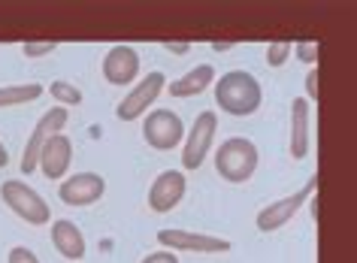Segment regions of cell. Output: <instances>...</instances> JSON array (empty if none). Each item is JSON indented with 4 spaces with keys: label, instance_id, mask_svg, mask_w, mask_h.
<instances>
[{
    "label": "cell",
    "instance_id": "cell-13",
    "mask_svg": "<svg viewBox=\"0 0 357 263\" xmlns=\"http://www.w3.org/2000/svg\"><path fill=\"white\" fill-rule=\"evenodd\" d=\"M70 163H73V142H70V136L55 133L46 145H43L37 167L43 170V176L46 179H64Z\"/></svg>",
    "mask_w": 357,
    "mask_h": 263
},
{
    "label": "cell",
    "instance_id": "cell-26",
    "mask_svg": "<svg viewBox=\"0 0 357 263\" xmlns=\"http://www.w3.org/2000/svg\"><path fill=\"white\" fill-rule=\"evenodd\" d=\"M234 40H215V43H212V52H230V49H234Z\"/></svg>",
    "mask_w": 357,
    "mask_h": 263
},
{
    "label": "cell",
    "instance_id": "cell-9",
    "mask_svg": "<svg viewBox=\"0 0 357 263\" xmlns=\"http://www.w3.org/2000/svg\"><path fill=\"white\" fill-rule=\"evenodd\" d=\"M67 118L70 112L64 106H52L46 115L37 121V127H33V133L28 136V145H24V154H22V172L24 176H31L33 170H37V160H40V151H43V145H46L52 136L64 130V124H67Z\"/></svg>",
    "mask_w": 357,
    "mask_h": 263
},
{
    "label": "cell",
    "instance_id": "cell-15",
    "mask_svg": "<svg viewBox=\"0 0 357 263\" xmlns=\"http://www.w3.org/2000/svg\"><path fill=\"white\" fill-rule=\"evenodd\" d=\"M52 245L58 248L61 257L79 263L85 257L88 251V242H85V233L79 230L73 221H67V218H58V221H52Z\"/></svg>",
    "mask_w": 357,
    "mask_h": 263
},
{
    "label": "cell",
    "instance_id": "cell-5",
    "mask_svg": "<svg viewBox=\"0 0 357 263\" xmlns=\"http://www.w3.org/2000/svg\"><path fill=\"white\" fill-rule=\"evenodd\" d=\"M315 190H318V172L306 181V188H300V190H297V194L282 197V200H275V203L264 206L261 212H257V218H255L257 230H261V233H273V230H279V227H284L294 215L300 212L303 206L309 203V197L315 194Z\"/></svg>",
    "mask_w": 357,
    "mask_h": 263
},
{
    "label": "cell",
    "instance_id": "cell-18",
    "mask_svg": "<svg viewBox=\"0 0 357 263\" xmlns=\"http://www.w3.org/2000/svg\"><path fill=\"white\" fill-rule=\"evenodd\" d=\"M49 94H52V100H58V106H64V109L82 103V91H79L73 82H52Z\"/></svg>",
    "mask_w": 357,
    "mask_h": 263
},
{
    "label": "cell",
    "instance_id": "cell-16",
    "mask_svg": "<svg viewBox=\"0 0 357 263\" xmlns=\"http://www.w3.org/2000/svg\"><path fill=\"white\" fill-rule=\"evenodd\" d=\"M215 67L212 63H200V67H194L188 70L182 79H176V82H169L167 91H169V97H197L203 94L212 82H215Z\"/></svg>",
    "mask_w": 357,
    "mask_h": 263
},
{
    "label": "cell",
    "instance_id": "cell-11",
    "mask_svg": "<svg viewBox=\"0 0 357 263\" xmlns=\"http://www.w3.org/2000/svg\"><path fill=\"white\" fill-rule=\"evenodd\" d=\"M106 194V179L100 172H76L58 185V197L67 206H91Z\"/></svg>",
    "mask_w": 357,
    "mask_h": 263
},
{
    "label": "cell",
    "instance_id": "cell-25",
    "mask_svg": "<svg viewBox=\"0 0 357 263\" xmlns=\"http://www.w3.org/2000/svg\"><path fill=\"white\" fill-rule=\"evenodd\" d=\"M164 49L173 52V54H185V52L191 49V43H164Z\"/></svg>",
    "mask_w": 357,
    "mask_h": 263
},
{
    "label": "cell",
    "instance_id": "cell-3",
    "mask_svg": "<svg viewBox=\"0 0 357 263\" xmlns=\"http://www.w3.org/2000/svg\"><path fill=\"white\" fill-rule=\"evenodd\" d=\"M0 200L10 206V212H15L22 221H28L33 227H43V224L52 221L49 203L31 185H24V181H19V179H10V181L0 185Z\"/></svg>",
    "mask_w": 357,
    "mask_h": 263
},
{
    "label": "cell",
    "instance_id": "cell-8",
    "mask_svg": "<svg viewBox=\"0 0 357 263\" xmlns=\"http://www.w3.org/2000/svg\"><path fill=\"white\" fill-rule=\"evenodd\" d=\"M158 242L167 251H194V254H221L230 251V239L212 233H194V230H182V227H164L158 230Z\"/></svg>",
    "mask_w": 357,
    "mask_h": 263
},
{
    "label": "cell",
    "instance_id": "cell-22",
    "mask_svg": "<svg viewBox=\"0 0 357 263\" xmlns=\"http://www.w3.org/2000/svg\"><path fill=\"white\" fill-rule=\"evenodd\" d=\"M6 263H40V257L31 248H24V245H15L10 251V257H6Z\"/></svg>",
    "mask_w": 357,
    "mask_h": 263
},
{
    "label": "cell",
    "instance_id": "cell-2",
    "mask_svg": "<svg viewBox=\"0 0 357 263\" xmlns=\"http://www.w3.org/2000/svg\"><path fill=\"white\" fill-rule=\"evenodd\" d=\"M257 160H261V154H257V145L252 140L230 136L215 151V172L225 181H230V185H243V181L255 176Z\"/></svg>",
    "mask_w": 357,
    "mask_h": 263
},
{
    "label": "cell",
    "instance_id": "cell-27",
    "mask_svg": "<svg viewBox=\"0 0 357 263\" xmlns=\"http://www.w3.org/2000/svg\"><path fill=\"white\" fill-rule=\"evenodd\" d=\"M6 163H10V154H6V145L0 142V167H6Z\"/></svg>",
    "mask_w": 357,
    "mask_h": 263
},
{
    "label": "cell",
    "instance_id": "cell-20",
    "mask_svg": "<svg viewBox=\"0 0 357 263\" xmlns=\"http://www.w3.org/2000/svg\"><path fill=\"white\" fill-rule=\"evenodd\" d=\"M294 54H297V61L312 63V67H315L318 58H321V43L318 40H300L297 45H294Z\"/></svg>",
    "mask_w": 357,
    "mask_h": 263
},
{
    "label": "cell",
    "instance_id": "cell-7",
    "mask_svg": "<svg viewBox=\"0 0 357 263\" xmlns=\"http://www.w3.org/2000/svg\"><path fill=\"white\" fill-rule=\"evenodd\" d=\"M164 88H167V76L160 70H151L149 76L142 79V82H137V85H133L128 94H124L121 103L115 106V115H119V121H137V118H142Z\"/></svg>",
    "mask_w": 357,
    "mask_h": 263
},
{
    "label": "cell",
    "instance_id": "cell-23",
    "mask_svg": "<svg viewBox=\"0 0 357 263\" xmlns=\"http://www.w3.org/2000/svg\"><path fill=\"white\" fill-rule=\"evenodd\" d=\"M318 82H321V73H318V67H312L306 73V100L309 103H315L318 100Z\"/></svg>",
    "mask_w": 357,
    "mask_h": 263
},
{
    "label": "cell",
    "instance_id": "cell-1",
    "mask_svg": "<svg viewBox=\"0 0 357 263\" xmlns=\"http://www.w3.org/2000/svg\"><path fill=\"white\" fill-rule=\"evenodd\" d=\"M215 88V106H221V112L245 118L255 115L264 103V88L248 70H227L221 73V79L212 82Z\"/></svg>",
    "mask_w": 357,
    "mask_h": 263
},
{
    "label": "cell",
    "instance_id": "cell-21",
    "mask_svg": "<svg viewBox=\"0 0 357 263\" xmlns=\"http://www.w3.org/2000/svg\"><path fill=\"white\" fill-rule=\"evenodd\" d=\"M55 49H58L55 40H33V43H24L22 45L24 58H43V54H52Z\"/></svg>",
    "mask_w": 357,
    "mask_h": 263
},
{
    "label": "cell",
    "instance_id": "cell-14",
    "mask_svg": "<svg viewBox=\"0 0 357 263\" xmlns=\"http://www.w3.org/2000/svg\"><path fill=\"white\" fill-rule=\"evenodd\" d=\"M312 103L306 97H294L291 103V158L294 160H303L309 154V145H312Z\"/></svg>",
    "mask_w": 357,
    "mask_h": 263
},
{
    "label": "cell",
    "instance_id": "cell-17",
    "mask_svg": "<svg viewBox=\"0 0 357 263\" xmlns=\"http://www.w3.org/2000/svg\"><path fill=\"white\" fill-rule=\"evenodd\" d=\"M43 88L40 82H22V85H3L0 88V109L6 106H24V103H33L37 97H43Z\"/></svg>",
    "mask_w": 357,
    "mask_h": 263
},
{
    "label": "cell",
    "instance_id": "cell-19",
    "mask_svg": "<svg viewBox=\"0 0 357 263\" xmlns=\"http://www.w3.org/2000/svg\"><path fill=\"white\" fill-rule=\"evenodd\" d=\"M291 52H294V43L291 40L270 43V49H266V63H270V67H282V63L291 58Z\"/></svg>",
    "mask_w": 357,
    "mask_h": 263
},
{
    "label": "cell",
    "instance_id": "cell-10",
    "mask_svg": "<svg viewBox=\"0 0 357 263\" xmlns=\"http://www.w3.org/2000/svg\"><path fill=\"white\" fill-rule=\"evenodd\" d=\"M185 190H188L185 172L182 170H164L149 188V209L158 215L173 212V209L185 200Z\"/></svg>",
    "mask_w": 357,
    "mask_h": 263
},
{
    "label": "cell",
    "instance_id": "cell-6",
    "mask_svg": "<svg viewBox=\"0 0 357 263\" xmlns=\"http://www.w3.org/2000/svg\"><path fill=\"white\" fill-rule=\"evenodd\" d=\"M142 140L155 151H173L185 140V124L173 109H151L142 121Z\"/></svg>",
    "mask_w": 357,
    "mask_h": 263
},
{
    "label": "cell",
    "instance_id": "cell-4",
    "mask_svg": "<svg viewBox=\"0 0 357 263\" xmlns=\"http://www.w3.org/2000/svg\"><path fill=\"white\" fill-rule=\"evenodd\" d=\"M215 130H218V115L206 109V112H200L194 118L191 130L185 133V149H182V170H200L203 160H206V154L212 149V142H215Z\"/></svg>",
    "mask_w": 357,
    "mask_h": 263
},
{
    "label": "cell",
    "instance_id": "cell-24",
    "mask_svg": "<svg viewBox=\"0 0 357 263\" xmlns=\"http://www.w3.org/2000/svg\"><path fill=\"white\" fill-rule=\"evenodd\" d=\"M139 263H178V257H176L173 251H167V248H164V251H151L149 257H142Z\"/></svg>",
    "mask_w": 357,
    "mask_h": 263
},
{
    "label": "cell",
    "instance_id": "cell-12",
    "mask_svg": "<svg viewBox=\"0 0 357 263\" xmlns=\"http://www.w3.org/2000/svg\"><path fill=\"white\" fill-rule=\"evenodd\" d=\"M139 76V54L130 45H112L103 58V79L109 85H130Z\"/></svg>",
    "mask_w": 357,
    "mask_h": 263
}]
</instances>
